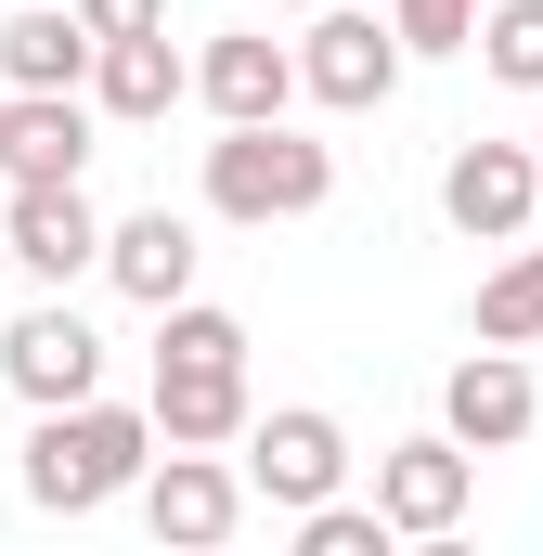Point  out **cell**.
<instances>
[{"mask_svg":"<svg viewBox=\"0 0 543 556\" xmlns=\"http://www.w3.org/2000/svg\"><path fill=\"white\" fill-rule=\"evenodd\" d=\"M155 402H52V415L26 427V505L39 518H104L117 492H142V466H155Z\"/></svg>","mask_w":543,"mask_h":556,"instance_id":"1","label":"cell"},{"mask_svg":"<svg viewBox=\"0 0 543 556\" xmlns=\"http://www.w3.org/2000/svg\"><path fill=\"white\" fill-rule=\"evenodd\" d=\"M155 427L181 440V453H220V440H247L260 402H247V324L233 311H207V298H181V311H155Z\"/></svg>","mask_w":543,"mask_h":556,"instance_id":"2","label":"cell"},{"mask_svg":"<svg viewBox=\"0 0 543 556\" xmlns=\"http://www.w3.org/2000/svg\"><path fill=\"white\" fill-rule=\"evenodd\" d=\"M324 194H337V142L285 130V117H233V130L207 142V220H233V233L311 220Z\"/></svg>","mask_w":543,"mask_h":556,"instance_id":"3","label":"cell"},{"mask_svg":"<svg viewBox=\"0 0 543 556\" xmlns=\"http://www.w3.org/2000/svg\"><path fill=\"white\" fill-rule=\"evenodd\" d=\"M402 65H414V39H402V26H376V13H350V0H324L311 39H298V78H311L324 117H376V104L402 91Z\"/></svg>","mask_w":543,"mask_h":556,"instance_id":"4","label":"cell"},{"mask_svg":"<svg viewBox=\"0 0 543 556\" xmlns=\"http://www.w3.org/2000/svg\"><path fill=\"white\" fill-rule=\"evenodd\" d=\"M0 389H13L26 415H52V402H104V337L65 311V285H52L39 311L0 324Z\"/></svg>","mask_w":543,"mask_h":556,"instance_id":"5","label":"cell"},{"mask_svg":"<svg viewBox=\"0 0 543 556\" xmlns=\"http://www.w3.org/2000/svg\"><path fill=\"white\" fill-rule=\"evenodd\" d=\"M350 479V427L324 415V402H272L260 427H247V492H260L272 518H298V505H324Z\"/></svg>","mask_w":543,"mask_h":556,"instance_id":"6","label":"cell"},{"mask_svg":"<svg viewBox=\"0 0 543 556\" xmlns=\"http://www.w3.org/2000/svg\"><path fill=\"white\" fill-rule=\"evenodd\" d=\"M543 207V155L531 142H453L440 155V220L466 233V247H518Z\"/></svg>","mask_w":543,"mask_h":556,"instance_id":"7","label":"cell"},{"mask_svg":"<svg viewBox=\"0 0 543 556\" xmlns=\"http://www.w3.org/2000/svg\"><path fill=\"white\" fill-rule=\"evenodd\" d=\"M376 505H389V531H402V544H440V531H466V505H479V453H466L453 427H427V440H389V453H376Z\"/></svg>","mask_w":543,"mask_h":556,"instance_id":"8","label":"cell"},{"mask_svg":"<svg viewBox=\"0 0 543 556\" xmlns=\"http://www.w3.org/2000/svg\"><path fill=\"white\" fill-rule=\"evenodd\" d=\"M247 505H260V492H247V466H220V453H181V440H168V453H155V466H142V531H155V544H233V531H247Z\"/></svg>","mask_w":543,"mask_h":556,"instance_id":"9","label":"cell"},{"mask_svg":"<svg viewBox=\"0 0 543 556\" xmlns=\"http://www.w3.org/2000/svg\"><path fill=\"white\" fill-rule=\"evenodd\" d=\"M0 233H13V273L26 285H78V273H104V233H117V220H104L78 181H13Z\"/></svg>","mask_w":543,"mask_h":556,"instance_id":"10","label":"cell"},{"mask_svg":"<svg viewBox=\"0 0 543 556\" xmlns=\"http://www.w3.org/2000/svg\"><path fill=\"white\" fill-rule=\"evenodd\" d=\"M440 427H453L466 453H518V440L543 427V389H531V363L479 337V350H466V363L440 376Z\"/></svg>","mask_w":543,"mask_h":556,"instance_id":"11","label":"cell"},{"mask_svg":"<svg viewBox=\"0 0 543 556\" xmlns=\"http://www.w3.org/2000/svg\"><path fill=\"white\" fill-rule=\"evenodd\" d=\"M311 78H298V39H260V26H233V39H207L194 52V104L233 130V117H285Z\"/></svg>","mask_w":543,"mask_h":556,"instance_id":"12","label":"cell"},{"mask_svg":"<svg viewBox=\"0 0 543 556\" xmlns=\"http://www.w3.org/2000/svg\"><path fill=\"white\" fill-rule=\"evenodd\" d=\"M194 260H207V247H194L181 207H130V220L104 233V285H117L130 311H181V298H194Z\"/></svg>","mask_w":543,"mask_h":556,"instance_id":"13","label":"cell"},{"mask_svg":"<svg viewBox=\"0 0 543 556\" xmlns=\"http://www.w3.org/2000/svg\"><path fill=\"white\" fill-rule=\"evenodd\" d=\"M91 65H104V39L78 26V0H26L0 26V91H91Z\"/></svg>","mask_w":543,"mask_h":556,"instance_id":"14","label":"cell"},{"mask_svg":"<svg viewBox=\"0 0 543 556\" xmlns=\"http://www.w3.org/2000/svg\"><path fill=\"white\" fill-rule=\"evenodd\" d=\"M91 117L78 91H13V130H0V181H78L91 168Z\"/></svg>","mask_w":543,"mask_h":556,"instance_id":"15","label":"cell"},{"mask_svg":"<svg viewBox=\"0 0 543 556\" xmlns=\"http://www.w3.org/2000/svg\"><path fill=\"white\" fill-rule=\"evenodd\" d=\"M181 91H194V65L168 52V26H142V39H104V65H91V104H104L117 130H155Z\"/></svg>","mask_w":543,"mask_h":556,"instance_id":"16","label":"cell"},{"mask_svg":"<svg viewBox=\"0 0 543 556\" xmlns=\"http://www.w3.org/2000/svg\"><path fill=\"white\" fill-rule=\"evenodd\" d=\"M479 337H492V350H531V337H543V247H531V233L505 247V273L479 285Z\"/></svg>","mask_w":543,"mask_h":556,"instance_id":"17","label":"cell"},{"mask_svg":"<svg viewBox=\"0 0 543 556\" xmlns=\"http://www.w3.org/2000/svg\"><path fill=\"white\" fill-rule=\"evenodd\" d=\"M479 65L543 104V0H492V13H479Z\"/></svg>","mask_w":543,"mask_h":556,"instance_id":"18","label":"cell"},{"mask_svg":"<svg viewBox=\"0 0 543 556\" xmlns=\"http://www.w3.org/2000/svg\"><path fill=\"white\" fill-rule=\"evenodd\" d=\"M389 505H350V492H324V505H298V556H389Z\"/></svg>","mask_w":543,"mask_h":556,"instance_id":"19","label":"cell"},{"mask_svg":"<svg viewBox=\"0 0 543 556\" xmlns=\"http://www.w3.org/2000/svg\"><path fill=\"white\" fill-rule=\"evenodd\" d=\"M479 13L492 0H389V26H402L414 52H479Z\"/></svg>","mask_w":543,"mask_h":556,"instance_id":"20","label":"cell"},{"mask_svg":"<svg viewBox=\"0 0 543 556\" xmlns=\"http://www.w3.org/2000/svg\"><path fill=\"white\" fill-rule=\"evenodd\" d=\"M78 26L91 39H142V26H168V0H78Z\"/></svg>","mask_w":543,"mask_h":556,"instance_id":"21","label":"cell"},{"mask_svg":"<svg viewBox=\"0 0 543 556\" xmlns=\"http://www.w3.org/2000/svg\"><path fill=\"white\" fill-rule=\"evenodd\" d=\"M272 13H324V0H272Z\"/></svg>","mask_w":543,"mask_h":556,"instance_id":"22","label":"cell"},{"mask_svg":"<svg viewBox=\"0 0 543 556\" xmlns=\"http://www.w3.org/2000/svg\"><path fill=\"white\" fill-rule=\"evenodd\" d=\"M0 273H13V233H0Z\"/></svg>","mask_w":543,"mask_h":556,"instance_id":"23","label":"cell"},{"mask_svg":"<svg viewBox=\"0 0 543 556\" xmlns=\"http://www.w3.org/2000/svg\"><path fill=\"white\" fill-rule=\"evenodd\" d=\"M0 130H13V91H0Z\"/></svg>","mask_w":543,"mask_h":556,"instance_id":"24","label":"cell"},{"mask_svg":"<svg viewBox=\"0 0 543 556\" xmlns=\"http://www.w3.org/2000/svg\"><path fill=\"white\" fill-rule=\"evenodd\" d=\"M531 155H543V117H531Z\"/></svg>","mask_w":543,"mask_h":556,"instance_id":"25","label":"cell"}]
</instances>
